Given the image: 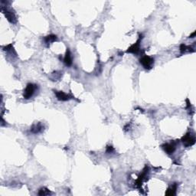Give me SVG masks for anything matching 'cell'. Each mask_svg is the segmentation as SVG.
I'll list each match as a JSON object with an SVG mask.
<instances>
[{
    "mask_svg": "<svg viewBox=\"0 0 196 196\" xmlns=\"http://www.w3.org/2000/svg\"><path fill=\"white\" fill-rule=\"evenodd\" d=\"M38 87L37 85H35L34 83H28L26 85V88H25L23 92V97L25 99L29 100L30 99L32 96L34 95V93H35V91L37 90Z\"/></svg>",
    "mask_w": 196,
    "mask_h": 196,
    "instance_id": "1",
    "label": "cell"
},
{
    "mask_svg": "<svg viewBox=\"0 0 196 196\" xmlns=\"http://www.w3.org/2000/svg\"><path fill=\"white\" fill-rule=\"evenodd\" d=\"M140 62L145 69L150 70V69L153 68V66L154 58L150 56L144 55V56H143L142 58L140 59Z\"/></svg>",
    "mask_w": 196,
    "mask_h": 196,
    "instance_id": "2",
    "label": "cell"
},
{
    "mask_svg": "<svg viewBox=\"0 0 196 196\" xmlns=\"http://www.w3.org/2000/svg\"><path fill=\"white\" fill-rule=\"evenodd\" d=\"M1 10H2V13L4 14L6 18L7 19L9 22L12 24H15L17 22V19H16V14L14 13L11 9H9L5 6H2V8H1Z\"/></svg>",
    "mask_w": 196,
    "mask_h": 196,
    "instance_id": "3",
    "label": "cell"
},
{
    "mask_svg": "<svg viewBox=\"0 0 196 196\" xmlns=\"http://www.w3.org/2000/svg\"><path fill=\"white\" fill-rule=\"evenodd\" d=\"M181 141L182 142V143L184 144V146L185 147H189V146H193L195 143V137L193 134H192L191 133H187L182 138Z\"/></svg>",
    "mask_w": 196,
    "mask_h": 196,
    "instance_id": "4",
    "label": "cell"
},
{
    "mask_svg": "<svg viewBox=\"0 0 196 196\" xmlns=\"http://www.w3.org/2000/svg\"><path fill=\"white\" fill-rule=\"evenodd\" d=\"M176 144L177 143L175 142V141H171V142L166 143H164L163 145H162V148L168 155H172L175 151Z\"/></svg>",
    "mask_w": 196,
    "mask_h": 196,
    "instance_id": "5",
    "label": "cell"
},
{
    "mask_svg": "<svg viewBox=\"0 0 196 196\" xmlns=\"http://www.w3.org/2000/svg\"><path fill=\"white\" fill-rule=\"evenodd\" d=\"M140 38L138 39L136 43H134L133 45H132L127 50H126V53H130V54H137L140 51Z\"/></svg>",
    "mask_w": 196,
    "mask_h": 196,
    "instance_id": "6",
    "label": "cell"
},
{
    "mask_svg": "<svg viewBox=\"0 0 196 196\" xmlns=\"http://www.w3.org/2000/svg\"><path fill=\"white\" fill-rule=\"evenodd\" d=\"M57 99L60 101H67L71 99V96L63 91H54Z\"/></svg>",
    "mask_w": 196,
    "mask_h": 196,
    "instance_id": "7",
    "label": "cell"
},
{
    "mask_svg": "<svg viewBox=\"0 0 196 196\" xmlns=\"http://www.w3.org/2000/svg\"><path fill=\"white\" fill-rule=\"evenodd\" d=\"M42 130H44V126H42L41 123H35V124L32 125V126L31 127V132L35 134L39 133H41Z\"/></svg>",
    "mask_w": 196,
    "mask_h": 196,
    "instance_id": "8",
    "label": "cell"
},
{
    "mask_svg": "<svg viewBox=\"0 0 196 196\" xmlns=\"http://www.w3.org/2000/svg\"><path fill=\"white\" fill-rule=\"evenodd\" d=\"M64 64H66L67 66L70 67L72 65V56H71V53L70 50L68 49L66 51V54H65V56H64Z\"/></svg>",
    "mask_w": 196,
    "mask_h": 196,
    "instance_id": "9",
    "label": "cell"
},
{
    "mask_svg": "<svg viewBox=\"0 0 196 196\" xmlns=\"http://www.w3.org/2000/svg\"><path fill=\"white\" fill-rule=\"evenodd\" d=\"M176 191H177V184L176 183H174V184L172 185L171 186L167 189L166 192H165V195L169 196L175 195H176Z\"/></svg>",
    "mask_w": 196,
    "mask_h": 196,
    "instance_id": "10",
    "label": "cell"
},
{
    "mask_svg": "<svg viewBox=\"0 0 196 196\" xmlns=\"http://www.w3.org/2000/svg\"><path fill=\"white\" fill-rule=\"evenodd\" d=\"M180 51L182 54L185 52H193V51H194V49L192 48V47L187 46L186 45L182 44V45H180Z\"/></svg>",
    "mask_w": 196,
    "mask_h": 196,
    "instance_id": "11",
    "label": "cell"
},
{
    "mask_svg": "<svg viewBox=\"0 0 196 196\" xmlns=\"http://www.w3.org/2000/svg\"><path fill=\"white\" fill-rule=\"evenodd\" d=\"M57 40V36L55 35H47L46 37L45 38V41L46 44H51V43L54 42Z\"/></svg>",
    "mask_w": 196,
    "mask_h": 196,
    "instance_id": "12",
    "label": "cell"
},
{
    "mask_svg": "<svg viewBox=\"0 0 196 196\" xmlns=\"http://www.w3.org/2000/svg\"><path fill=\"white\" fill-rule=\"evenodd\" d=\"M51 194V192L46 188H41L38 193V195H49Z\"/></svg>",
    "mask_w": 196,
    "mask_h": 196,
    "instance_id": "13",
    "label": "cell"
},
{
    "mask_svg": "<svg viewBox=\"0 0 196 196\" xmlns=\"http://www.w3.org/2000/svg\"><path fill=\"white\" fill-rule=\"evenodd\" d=\"M114 152V148L112 146H107V150H106V153L108 154L110 153H113Z\"/></svg>",
    "mask_w": 196,
    "mask_h": 196,
    "instance_id": "14",
    "label": "cell"
},
{
    "mask_svg": "<svg viewBox=\"0 0 196 196\" xmlns=\"http://www.w3.org/2000/svg\"><path fill=\"white\" fill-rule=\"evenodd\" d=\"M195 31H194V32L190 35V38H195Z\"/></svg>",
    "mask_w": 196,
    "mask_h": 196,
    "instance_id": "15",
    "label": "cell"
}]
</instances>
